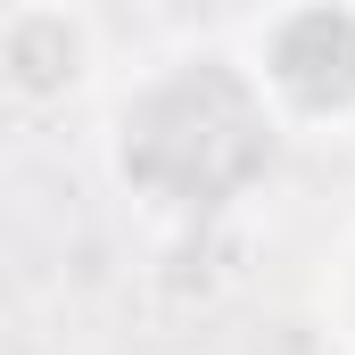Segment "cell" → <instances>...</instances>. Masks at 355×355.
I'll list each match as a JSON object with an SVG mask.
<instances>
[{
    "label": "cell",
    "mask_w": 355,
    "mask_h": 355,
    "mask_svg": "<svg viewBox=\"0 0 355 355\" xmlns=\"http://www.w3.org/2000/svg\"><path fill=\"white\" fill-rule=\"evenodd\" d=\"M265 83L281 132H347L355 124V0H272L240 42Z\"/></svg>",
    "instance_id": "cell-2"
},
{
    "label": "cell",
    "mask_w": 355,
    "mask_h": 355,
    "mask_svg": "<svg viewBox=\"0 0 355 355\" xmlns=\"http://www.w3.org/2000/svg\"><path fill=\"white\" fill-rule=\"evenodd\" d=\"M322 322H331V339L355 355V232L339 240V257L322 272Z\"/></svg>",
    "instance_id": "cell-4"
},
{
    "label": "cell",
    "mask_w": 355,
    "mask_h": 355,
    "mask_svg": "<svg viewBox=\"0 0 355 355\" xmlns=\"http://www.w3.org/2000/svg\"><path fill=\"white\" fill-rule=\"evenodd\" d=\"M281 116L232 42L166 50L116 91L99 157L107 182L166 232H207L240 215L281 166Z\"/></svg>",
    "instance_id": "cell-1"
},
{
    "label": "cell",
    "mask_w": 355,
    "mask_h": 355,
    "mask_svg": "<svg viewBox=\"0 0 355 355\" xmlns=\"http://www.w3.org/2000/svg\"><path fill=\"white\" fill-rule=\"evenodd\" d=\"M99 75V33L75 0H17L0 8V99L25 116L75 107Z\"/></svg>",
    "instance_id": "cell-3"
}]
</instances>
